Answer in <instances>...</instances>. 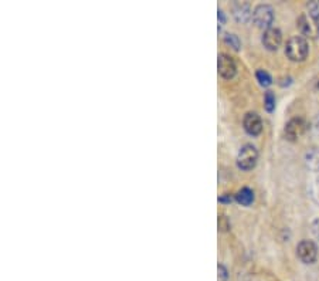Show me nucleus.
Wrapping results in <instances>:
<instances>
[{
  "instance_id": "10",
  "label": "nucleus",
  "mask_w": 319,
  "mask_h": 281,
  "mask_svg": "<svg viewBox=\"0 0 319 281\" xmlns=\"http://www.w3.org/2000/svg\"><path fill=\"white\" fill-rule=\"evenodd\" d=\"M305 165L314 172H319V150L312 148L305 155Z\"/></svg>"
},
{
  "instance_id": "16",
  "label": "nucleus",
  "mask_w": 319,
  "mask_h": 281,
  "mask_svg": "<svg viewBox=\"0 0 319 281\" xmlns=\"http://www.w3.org/2000/svg\"><path fill=\"white\" fill-rule=\"evenodd\" d=\"M217 270H219V281H227V278H229V272H227V268H226L223 264H219Z\"/></svg>"
},
{
  "instance_id": "2",
  "label": "nucleus",
  "mask_w": 319,
  "mask_h": 281,
  "mask_svg": "<svg viewBox=\"0 0 319 281\" xmlns=\"http://www.w3.org/2000/svg\"><path fill=\"white\" fill-rule=\"evenodd\" d=\"M258 160V150L253 145H244L237 155V166L243 170H250L256 166Z\"/></svg>"
},
{
  "instance_id": "13",
  "label": "nucleus",
  "mask_w": 319,
  "mask_h": 281,
  "mask_svg": "<svg viewBox=\"0 0 319 281\" xmlns=\"http://www.w3.org/2000/svg\"><path fill=\"white\" fill-rule=\"evenodd\" d=\"M256 77H257L260 86H263V87H268V86L273 82V80H271V77H270V74L264 70H258L257 74H256Z\"/></svg>"
},
{
  "instance_id": "23",
  "label": "nucleus",
  "mask_w": 319,
  "mask_h": 281,
  "mask_svg": "<svg viewBox=\"0 0 319 281\" xmlns=\"http://www.w3.org/2000/svg\"><path fill=\"white\" fill-rule=\"evenodd\" d=\"M318 36H319V32H318Z\"/></svg>"
},
{
  "instance_id": "4",
  "label": "nucleus",
  "mask_w": 319,
  "mask_h": 281,
  "mask_svg": "<svg viewBox=\"0 0 319 281\" xmlns=\"http://www.w3.org/2000/svg\"><path fill=\"white\" fill-rule=\"evenodd\" d=\"M297 254H298L302 263H315V260L318 257V247L311 240H302L301 243L298 244V247H297Z\"/></svg>"
},
{
  "instance_id": "7",
  "label": "nucleus",
  "mask_w": 319,
  "mask_h": 281,
  "mask_svg": "<svg viewBox=\"0 0 319 281\" xmlns=\"http://www.w3.org/2000/svg\"><path fill=\"white\" fill-rule=\"evenodd\" d=\"M281 43H283V34H281L280 28L271 27V28H268V30L264 32V34H263V44H264V47H266L267 50L275 52V50H278V47L281 46Z\"/></svg>"
},
{
  "instance_id": "1",
  "label": "nucleus",
  "mask_w": 319,
  "mask_h": 281,
  "mask_svg": "<svg viewBox=\"0 0 319 281\" xmlns=\"http://www.w3.org/2000/svg\"><path fill=\"white\" fill-rule=\"evenodd\" d=\"M308 52H310V47L302 36H294L287 42V46H285V54L293 62H304L308 56Z\"/></svg>"
},
{
  "instance_id": "6",
  "label": "nucleus",
  "mask_w": 319,
  "mask_h": 281,
  "mask_svg": "<svg viewBox=\"0 0 319 281\" xmlns=\"http://www.w3.org/2000/svg\"><path fill=\"white\" fill-rule=\"evenodd\" d=\"M217 68H219V74L222 76L223 78L230 80L236 76V71H237V67H236V62L231 58L230 56L227 54H220L219 56V60H217Z\"/></svg>"
},
{
  "instance_id": "22",
  "label": "nucleus",
  "mask_w": 319,
  "mask_h": 281,
  "mask_svg": "<svg viewBox=\"0 0 319 281\" xmlns=\"http://www.w3.org/2000/svg\"><path fill=\"white\" fill-rule=\"evenodd\" d=\"M318 88H319V82H318Z\"/></svg>"
},
{
  "instance_id": "15",
  "label": "nucleus",
  "mask_w": 319,
  "mask_h": 281,
  "mask_svg": "<svg viewBox=\"0 0 319 281\" xmlns=\"http://www.w3.org/2000/svg\"><path fill=\"white\" fill-rule=\"evenodd\" d=\"M308 10H310L311 18L319 22V0L311 2L310 4H308Z\"/></svg>"
},
{
  "instance_id": "12",
  "label": "nucleus",
  "mask_w": 319,
  "mask_h": 281,
  "mask_svg": "<svg viewBox=\"0 0 319 281\" xmlns=\"http://www.w3.org/2000/svg\"><path fill=\"white\" fill-rule=\"evenodd\" d=\"M264 106L268 112H273L275 110V96L273 91H267L264 96Z\"/></svg>"
},
{
  "instance_id": "5",
  "label": "nucleus",
  "mask_w": 319,
  "mask_h": 281,
  "mask_svg": "<svg viewBox=\"0 0 319 281\" xmlns=\"http://www.w3.org/2000/svg\"><path fill=\"white\" fill-rule=\"evenodd\" d=\"M308 130V124L302 118H294L285 125V136L287 140H297L301 138L302 135Z\"/></svg>"
},
{
  "instance_id": "21",
  "label": "nucleus",
  "mask_w": 319,
  "mask_h": 281,
  "mask_svg": "<svg viewBox=\"0 0 319 281\" xmlns=\"http://www.w3.org/2000/svg\"><path fill=\"white\" fill-rule=\"evenodd\" d=\"M317 194H319V182H318V188H317Z\"/></svg>"
},
{
  "instance_id": "9",
  "label": "nucleus",
  "mask_w": 319,
  "mask_h": 281,
  "mask_svg": "<svg viewBox=\"0 0 319 281\" xmlns=\"http://www.w3.org/2000/svg\"><path fill=\"white\" fill-rule=\"evenodd\" d=\"M233 12H234V18L241 23H247L250 18H253V13L247 3H236Z\"/></svg>"
},
{
  "instance_id": "11",
  "label": "nucleus",
  "mask_w": 319,
  "mask_h": 281,
  "mask_svg": "<svg viewBox=\"0 0 319 281\" xmlns=\"http://www.w3.org/2000/svg\"><path fill=\"white\" fill-rule=\"evenodd\" d=\"M234 199L243 206H250L254 202V192L248 188H243L241 190H239V194L234 196Z\"/></svg>"
},
{
  "instance_id": "3",
  "label": "nucleus",
  "mask_w": 319,
  "mask_h": 281,
  "mask_svg": "<svg viewBox=\"0 0 319 281\" xmlns=\"http://www.w3.org/2000/svg\"><path fill=\"white\" fill-rule=\"evenodd\" d=\"M253 20L257 27L268 30L274 22V10L268 4H260L253 12Z\"/></svg>"
},
{
  "instance_id": "20",
  "label": "nucleus",
  "mask_w": 319,
  "mask_h": 281,
  "mask_svg": "<svg viewBox=\"0 0 319 281\" xmlns=\"http://www.w3.org/2000/svg\"><path fill=\"white\" fill-rule=\"evenodd\" d=\"M234 200V198L233 196H230V194H224V196H220L219 198V202H227V203H230Z\"/></svg>"
},
{
  "instance_id": "17",
  "label": "nucleus",
  "mask_w": 319,
  "mask_h": 281,
  "mask_svg": "<svg viewBox=\"0 0 319 281\" xmlns=\"http://www.w3.org/2000/svg\"><path fill=\"white\" fill-rule=\"evenodd\" d=\"M219 228L223 230V232H226V230L230 228V222H229V219L226 216H220L219 218Z\"/></svg>"
},
{
  "instance_id": "14",
  "label": "nucleus",
  "mask_w": 319,
  "mask_h": 281,
  "mask_svg": "<svg viewBox=\"0 0 319 281\" xmlns=\"http://www.w3.org/2000/svg\"><path fill=\"white\" fill-rule=\"evenodd\" d=\"M224 42L226 44H229L230 47H233L234 50H240V47H241V42H240V38L237 37L236 34H226L224 36Z\"/></svg>"
},
{
  "instance_id": "19",
  "label": "nucleus",
  "mask_w": 319,
  "mask_h": 281,
  "mask_svg": "<svg viewBox=\"0 0 319 281\" xmlns=\"http://www.w3.org/2000/svg\"><path fill=\"white\" fill-rule=\"evenodd\" d=\"M312 233L315 234V238H319V219H317L312 223Z\"/></svg>"
},
{
  "instance_id": "8",
  "label": "nucleus",
  "mask_w": 319,
  "mask_h": 281,
  "mask_svg": "<svg viewBox=\"0 0 319 281\" xmlns=\"http://www.w3.org/2000/svg\"><path fill=\"white\" fill-rule=\"evenodd\" d=\"M243 124H244V130H246L248 135L257 136L263 131V121H261L260 115L256 114V112H248L244 116Z\"/></svg>"
},
{
  "instance_id": "18",
  "label": "nucleus",
  "mask_w": 319,
  "mask_h": 281,
  "mask_svg": "<svg viewBox=\"0 0 319 281\" xmlns=\"http://www.w3.org/2000/svg\"><path fill=\"white\" fill-rule=\"evenodd\" d=\"M298 26L301 27L304 33H311V28H310V26H308V22H307L305 16H302V18L298 20Z\"/></svg>"
}]
</instances>
